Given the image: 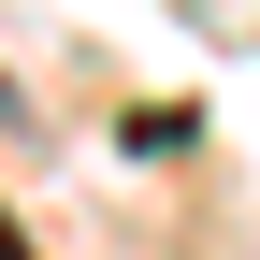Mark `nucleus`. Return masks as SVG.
<instances>
[{
  "label": "nucleus",
  "instance_id": "obj_1",
  "mask_svg": "<svg viewBox=\"0 0 260 260\" xmlns=\"http://www.w3.org/2000/svg\"><path fill=\"white\" fill-rule=\"evenodd\" d=\"M0 260H29V246H15V232H0Z\"/></svg>",
  "mask_w": 260,
  "mask_h": 260
}]
</instances>
